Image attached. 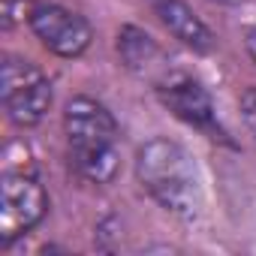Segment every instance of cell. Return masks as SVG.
I'll return each instance as SVG.
<instances>
[{
  "label": "cell",
  "mask_w": 256,
  "mask_h": 256,
  "mask_svg": "<svg viewBox=\"0 0 256 256\" xmlns=\"http://www.w3.org/2000/svg\"><path fill=\"white\" fill-rule=\"evenodd\" d=\"M118 54H120V60L130 70H145L154 58H160V48H157V42L145 30L126 24L118 34Z\"/></svg>",
  "instance_id": "8"
},
{
  "label": "cell",
  "mask_w": 256,
  "mask_h": 256,
  "mask_svg": "<svg viewBox=\"0 0 256 256\" xmlns=\"http://www.w3.org/2000/svg\"><path fill=\"white\" fill-rule=\"evenodd\" d=\"M151 12L160 18V24L187 48L193 52H211L214 48V34L211 28L184 4V0H148Z\"/></svg>",
  "instance_id": "7"
},
{
  "label": "cell",
  "mask_w": 256,
  "mask_h": 256,
  "mask_svg": "<svg viewBox=\"0 0 256 256\" xmlns=\"http://www.w3.org/2000/svg\"><path fill=\"white\" fill-rule=\"evenodd\" d=\"M214 4H223V6H232V4H241V0H214Z\"/></svg>",
  "instance_id": "12"
},
{
  "label": "cell",
  "mask_w": 256,
  "mask_h": 256,
  "mask_svg": "<svg viewBox=\"0 0 256 256\" xmlns=\"http://www.w3.org/2000/svg\"><path fill=\"white\" fill-rule=\"evenodd\" d=\"M28 24L34 36L60 58H78L90 48L94 28L84 16L60 4H34L28 10Z\"/></svg>",
  "instance_id": "5"
},
{
  "label": "cell",
  "mask_w": 256,
  "mask_h": 256,
  "mask_svg": "<svg viewBox=\"0 0 256 256\" xmlns=\"http://www.w3.org/2000/svg\"><path fill=\"white\" fill-rule=\"evenodd\" d=\"M0 6H4V28L12 30L16 22L24 16V0H0Z\"/></svg>",
  "instance_id": "10"
},
{
  "label": "cell",
  "mask_w": 256,
  "mask_h": 256,
  "mask_svg": "<svg viewBox=\"0 0 256 256\" xmlns=\"http://www.w3.org/2000/svg\"><path fill=\"white\" fill-rule=\"evenodd\" d=\"M241 118L247 124V130L256 136V88H247L241 94Z\"/></svg>",
  "instance_id": "9"
},
{
  "label": "cell",
  "mask_w": 256,
  "mask_h": 256,
  "mask_svg": "<svg viewBox=\"0 0 256 256\" xmlns=\"http://www.w3.org/2000/svg\"><path fill=\"white\" fill-rule=\"evenodd\" d=\"M136 178L148 196L178 217H193L202 202L199 172L184 145L172 139H151L136 154Z\"/></svg>",
  "instance_id": "2"
},
{
  "label": "cell",
  "mask_w": 256,
  "mask_h": 256,
  "mask_svg": "<svg viewBox=\"0 0 256 256\" xmlns=\"http://www.w3.org/2000/svg\"><path fill=\"white\" fill-rule=\"evenodd\" d=\"M157 96L184 124H190V126H196V130L208 133L211 139H223L226 142V130L217 120L214 100H211V94L193 76H187V72H169V76H163L157 82Z\"/></svg>",
  "instance_id": "6"
},
{
  "label": "cell",
  "mask_w": 256,
  "mask_h": 256,
  "mask_svg": "<svg viewBox=\"0 0 256 256\" xmlns=\"http://www.w3.org/2000/svg\"><path fill=\"white\" fill-rule=\"evenodd\" d=\"M4 108L16 126H36L52 108L48 76L16 54L4 58Z\"/></svg>",
  "instance_id": "3"
},
{
  "label": "cell",
  "mask_w": 256,
  "mask_h": 256,
  "mask_svg": "<svg viewBox=\"0 0 256 256\" xmlns=\"http://www.w3.org/2000/svg\"><path fill=\"white\" fill-rule=\"evenodd\" d=\"M244 48H247V54H250V60L256 64V24L247 30V36H244Z\"/></svg>",
  "instance_id": "11"
},
{
  "label": "cell",
  "mask_w": 256,
  "mask_h": 256,
  "mask_svg": "<svg viewBox=\"0 0 256 256\" xmlns=\"http://www.w3.org/2000/svg\"><path fill=\"white\" fill-rule=\"evenodd\" d=\"M48 211V193L42 181L28 169L4 172V202H0V244L10 247L28 235Z\"/></svg>",
  "instance_id": "4"
},
{
  "label": "cell",
  "mask_w": 256,
  "mask_h": 256,
  "mask_svg": "<svg viewBox=\"0 0 256 256\" xmlns=\"http://www.w3.org/2000/svg\"><path fill=\"white\" fill-rule=\"evenodd\" d=\"M70 166L88 184H112L120 169V130L114 114L94 96H72L64 108Z\"/></svg>",
  "instance_id": "1"
}]
</instances>
